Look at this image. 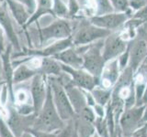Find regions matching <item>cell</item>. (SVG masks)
<instances>
[{
	"instance_id": "cell-1",
	"label": "cell",
	"mask_w": 147,
	"mask_h": 137,
	"mask_svg": "<svg viewBox=\"0 0 147 137\" xmlns=\"http://www.w3.org/2000/svg\"><path fill=\"white\" fill-rule=\"evenodd\" d=\"M48 83V82H47ZM65 122L59 116L58 112L53 103L52 90L48 84L47 96L40 112L35 118L34 124L32 128L35 130L43 132H57L65 125Z\"/></svg>"
},
{
	"instance_id": "cell-2",
	"label": "cell",
	"mask_w": 147,
	"mask_h": 137,
	"mask_svg": "<svg viewBox=\"0 0 147 137\" xmlns=\"http://www.w3.org/2000/svg\"><path fill=\"white\" fill-rule=\"evenodd\" d=\"M47 82L51 87V90H52L53 103L58 112L59 116L64 122L71 120L75 117L76 112L74 111L70 102H69L63 86L60 83L57 77L54 76L47 77Z\"/></svg>"
},
{
	"instance_id": "cell-3",
	"label": "cell",
	"mask_w": 147,
	"mask_h": 137,
	"mask_svg": "<svg viewBox=\"0 0 147 137\" xmlns=\"http://www.w3.org/2000/svg\"><path fill=\"white\" fill-rule=\"evenodd\" d=\"M72 26L70 22L64 18H58L50 25L44 27H38L37 34L40 44L42 46L46 43L52 41H56L60 39H67L72 37Z\"/></svg>"
},
{
	"instance_id": "cell-4",
	"label": "cell",
	"mask_w": 147,
	"mask_h": 137,
	"mask_svg": "<svg viewBox=\"0 0 147 137\" xmlns=\"http://www.w3.org/2000/svg\"><path fill=\"white\" fill-rule=\"evenodd\" d=\"M144 106H133L122 112L119 121L121 137H131L133 132L144 125L142 122Z\"/></svg>"
},
{
	"instance_id": "cell-5",
	"label": "cell",
	"mask_w": 147,
	"mask_h": 137,
	"mask_svg": "<svg viewBox=\"0 0 147 137\" xmlns=\"http://www.w3.org/2000/svg\"><path fill=\"white\" fill-rule=\"evenodd\" d=\"M110 34V31L96 27L91 22L82 23L76 34L72 37L74 46L91 45L95 41L102 39Z\"/></svg>"
},
{
	"instance_id": "cell-6",
	"label": "cell",
	"mask_w": 147,
	"mask_h": 137,
	"mask_svg": "<svg viewBox=\"0 0 147 137\" xmlns=\"http://www.w3.org/2000/svg\"><path fill=\"white\" fill-rule=\"evenodd\" d=\"M102 47L103 44H92L86 49V51L82 55V68H84L91 75L98 79H100L101 73L106 64L102 55Z\"/></svg>"
},
{
	"instance_id": "cell-7",
	"label": "cell",
	"mask_w": 147,
	"mask_h": 137,
	"mask_svg": "<svg viewBox=\"0 0 147 137\" xmlns=\"http://www.w3.org/2000/svg\"><path fill=\"white\" fill-rule=\"evenodd\" d=\"M9 104L7 105L8 111V117L6 120L7 125L16 137H20L24 132L28 129L32 128L35 122L36 115L34 113L30 115H23L17 111V109L12 102H8Z\"/></svg>"
},
{
	"instance_id": "cell-8",
	"label": "cell",
	"mask_w": 147,
	"mask_h": 137,
	"mask_svg": "<svg viewBox=\"0 0 147 137\" xmlns=\"http://www.w3.org/2000/svg\"><path fill=\"white\" fill-rule=\"evenodd\" d=\"M47 77L38 73L30 80V92L31 96L34 114L37 116L42 108L47 96Z\"/></svg>"
},
{
	"instance_id": "cell-9",
	"label": "cell",
	"mask_w": 147,
	"mask_h": 137,
	"mask_svg": "<svg viewBox=\"0 0 147 137\" xmlns=\"http://www.w3.org/2000/svg\"><path fill=\"white\" fill-rule=\"evenodd\" d=\"M62 68L63 71L70 75L72 83L82 90L91 91L95 87L100 84V79L91 75L84 68H75L63 64H62Z\"/></svg>"
},
{
	"instance_id": "cell-10",
	"label": "cell",
	"mask_w": 147,
	"mask_h": 137,
	"mask_svg": "<svg viewBox=\"0 0 147 137\" xmlns=\"http://www.w3.org/2000/svg\"><path fill=\"white\" fill-rule=\"evenodd\" d=\"M0 27L5 31L8 43H10L13 47V51H20L22 49L20 47L18 37L14 27V22L11 18V15L7 7L6 3L0 1Z\"/></svg>"
},
{
	"instance_id": "cell-11",
	"label": "cell",
	"mask_w": 147,
	"mask_h": 137,
	"mask_svg": "<svg viewBox=\"0 0 147 137\" xmlns=\"http://www.w3.org/2000/svg\"><path fill=\"white\" fill-rule=\"evenodd\" d=\"M127 49L126 41L121 39L118 34H109L102 47V55L104 61L108 62L109 61L117 59Z\"/></svg>"
},
{
	"instance_id": "cell-12",
	"label": "cell",
	"mask_w": 147,
	"mask_h": 137,
	"mask_svg": "<svg viewBox=\"0 0 147 137\" xmlns=\"http://www.w3.org/2000/svg\"><path fill=\"white\" fill-rule=\"evenodd\" d=\"M127 21V15L125 12L107 13L103 15L94 16L90 18V22L96 27L108 30H111L121 27Z\"/></svg>"
},
{
	"instance_id": "cell-13",
	"label": "cell",
	"mask_w": 147,
	"mask_h": 137,
	"mask_svg": "<svg viewBox=\"0 0 147 137\" xmlns=\"http://www.w3.org/2000/svg\"><path fill=\"white\" fill-rule=\"evenodd\" d=\"M18 62L12 61V65L14 67L13 72V85H18L23 82L30 80L39 71L32 67L30 62L28 61V58L18 59Z\"/></svg>"
},
{
	"instance_id": "cell-14",
	"label": "cell",
	"mask_w": 147,
	"mask_h": 137,
	"mask_svg": "<svg viewBox=\"0 0 147 137\" xmlns=\"http://www.w3.org/2000/svg\"><path fill=\"white\" fill-rule=\"evenodd\" d=\"M119 72H121V70H119L117 59L106 62L100 76L99 86L105 89L112 90L121 75Z\"/></svg>"
},
{
	"instance_id": "cell-15",
	"label": "cell",
	"mask_w": 147,
	"mask_h": 137,
	"mask_svg": "<svg viewBox=\"0 0 147 137\" xmlns=\"http://www.w3.org/2000/svg\"><path fill=\"white\" fill-rule=\"evenodd\" d=\"M147 56V43L145 39H138L131 44L130 48V67L133 72H136L142 61Z\"/></svg>"
},
{
	"instance_id": "cell-16",
	"label": "cell",
	"mask_w": 147,
	"mask_h": 137,
	"mask_svg": "<svg viewBox=\"0 0 147 137\" xmlns=\"http://www.w3.org/2000/svg\"><path fill=\"white\" fill-rule=\"evenodd\" d=\"M53 58L57 59L59 62H61L63 65L75 68H82L83 66L82 55L77 51L76 48H73V46L63 50L62 52L56 54Z\"/></svg>"
},
{
	"instance_id": "cell-17",
	"label": "cell",
	"mask_w": 147,
	"mask_h": 137,
	"mask_svg": "<svg viewBox=\"0 0 147 137\" xmlns=\"http://www.w3.org/2000/svg\"><path fill=\"white\" fill-rule=\"evenodd\" d=\"M4 1L13 19L16 21L18 26L24 27L30 17V14L28 11L27 7L23 4L18 2L17 0H4Z\"/></svg>"
},
{
	"instance_id": "cell-18",
	"label": "cell",
	"mask_w": 147,
	"mask_h": 137,
	"mask_svg": "<svg viewBox=\"0 0 147 137\" xmlns=\"http://www.w3.org/2000/svg\"><path fill=\"white\" fill-rule=\"evenodd\" d=\"M63 88L66 91L69 102H70L76 114L79 113L83 109L88 106L86 104L85 94L82 89L78 88L74 84H69L67 86H64Z\"/></svg>"
},
{
	"instance_id": "cell-19",
	"label": "cell",
	"mask_w": 147,
	"mask_h": 137,
	"mask_svg": "<svg viewBox=\"0 0 147 137\" xmlns=\"http://www.w3.org/2000/svg\"><path fill=\"white\" fill-rule=\"evenodd\" d=\"M39 72L46 77L54 76L58 77L63 72L62 68V64L57 59L53 57L41 58L40 66Z\"/></svg>"
},
{
	"instance_id": "cell-20",
	"label": "cell",
	"mask_w": 147,
	"mask_h": 137,
	"mask_svg": "<svg viewBox=\"0 0 147 137\" xmlns=\"http://www.w3.org/2000/svg\"><path fill=\"white\" fill-rule=\"evenodd\" d=\"M53 6V0H36V9L34 13L30 16V19L28 20L27 24L24 26L23 29L27 30V29L30 26H31L33 23H37L40 18L47 14L53 15L52 11Z\"/></svg>"
},
{
	"instance_id": "cell-21",
	"label": "cell",
	"mask_w": 147,
	"mask_h": 137,
	"mask_svg": "<svg viewBox=\"0 0 147 137\" xmlns=\"http://www.w3.org/2000/svg\"><path fill=\"white\" fill-rule=\"evenodd\" d=\"M75 122L78 137H93L96 134L94 122L86 121L76 115H75Z\"/></svg>"
},
{
	"instance_id": "cell-22",
	"label": "cell",
	"mask_w": 147,
	"mask_h": 137,
	"mask_svg": "<svg viewBox=\"0 0 147 137\" xmlns=\"http://www.w3.org/2000/svg\"><path fill=\"white\" fill-rule=\"evenodd\" d=\"M111 91L112 90L105 89L98 85L91 90V93L93 95L96 104L106 107V105L110 102V99H111Z\"/></svg>"
},
{
	"instance_id": "cell-23",
	"label": "cell",
	"mask_w": 147,
	"mask_h": 137,
	"mask_svg": "<svg viewBox=\"0 0 147 137\" xmlns=\"http://www.w3.org/2000/svg\"><path fill=\"white\" fill-rule=\"evenodd\" d=\"M57 137H78L76 128L75 117L65 122L61 130L57 131Z\"/></svg>"
},
{
	"instance_id": "cell-24",
	"label": "cell",
	"mask_w": 147,
	"mask_h": 137,
	"mask_svg": "<svg viewBox=\"0 0 147 137\" xmlns=\"http://www.w3.org/2000/svg\"><path fill=\"white\" fill-rule=\"evenodd\" d=\"M94 125H95L96 132L98 136H100V137H110L106 117L96 116L95 119V122H94Z\"/></svg>"
},
{
	"instance_id": "cell-25",
	"label": "cell",
	"mask_w": 147,
	"mask_h": 137,
	"mask_svg": "<svg viewBox=\"0 0 147 137\" xmlns=\"http://www.w3.org/2000/svg\"><path fill=\"white\" fill-rule=\"evenodd\" d=\"M53 16L58 18H63L68 16V7L63 0H53Z\"/></svg>"
},
{
	"instance_id": "cell-26",
	"label": "cell",
	"mask_w": 147,
	"mask_h": 137,
	"mask_svg": "<svg viewBox=\"0 0 147 137\" xmlns=\"http://www.w3.org/2000/svg\"><path fill=\"white\" fill-rule=\"evenodd\" d=\"M76 115L82 118V119H84L86 121L91 122H94L95 119L96 117L93 107H90V106H86V108L83 109L79 113L76 114Z\"/></svg>"
},
{
	"instance_id": "cell-27",
	"label": "cell",
	"mask_w": 147,
	"mask_h": 137,
	"mask_svg": "<svg viewBox=\"0 0 147 137\" xmlns=\"http://www.w3.org/2000/svg\"><path fill=\"white\" fill-rule=\"evenodd\" d=\"M117 59L119 70L121 71L124 70L129 65V61H130V49H126L125 51L119 55Z\"/></svg>"
},
{
	"instance_id": "cell-28",
	"label": "cell",
	"mask_w": 147,
	"mask_h": 137,
	"mask_svg": "<svg viewBox=\"0 0 147 137\" xmlns=\"http://www.w3.org/2000/svg\"><path fill=\"white\" fill-rule=\"evenodd\" d=\"M116 12H125L129 8V0H109Z\"/></svg>"
},
{
	"instance_id": "cell-29",
	"label": "cell",
	"mask_w": 147,
	"mask_h": 137,
	"mask_svg": "<svg viewBox=\"0 0 147 137\" xmlns=\"http://www.w3.org/2000/svg\"><path fill=\"white\" fill-rule=\"evenodd\" d=\"M0 137H16L7 125L6 120L0 115Z\"/></svg>"
},
{
	"instance_id": "cell-30",
	"label": "cell",
	"mask_w": 147,
	"mask_h": 137,
	"mask_svg": "<svg viewBox=\"0 0 147 137\" xmlns=\"http://www.w3.org/2000/svg\"><path fill=\"white\" fill-rule=\"evenodd\" d=\"M27 131L33 134L34 137H57V132H43V131L35 130L33 128H30Z\"/></svg>"
},
{
	"instance_id": "cell-31",
	"label": "cell",
	"mask_w": 147,
	"mask_h": 137,
	"mask_svg": "<svg viewBox=\"0 0 147 137\" xmlns=\"http://www.w3.org/2000/svg\"><path fill=\"white\" fill-rule=\"evenodd\" d=\"M17 1L24 5L28 11L30 12V16L34 13L36 9V0H17Z\"/></svg>"
},
{
	"instance_id": "cell-32",
	"label": "cell",
	"mask_w": 147,
	"mask_h": 137,
	"mask_svg": "<svg viewBox=\"0 0 147 137\" xmlns=\"http://www.w3.org/2000/svg\"><path fill=\"white\" fill-rule=\"evenodd\" d=\"M129 7H131L134 10H139L145 7V2L144 0H129Z\"/></svg>"
},
{
	"instance_id": "cell-33",
	"label": "cell",
	"mask_w": 147,
	"mask_h": 137,
	"mask_svg": "<svg viewBox=\"0 0 147 137\" xmlns=\"http://www.w3.org/2000/svg\"><path fill=\"white\" fill-rule=\"evenodd\" d=\"M6 39H7V37H6V34H5V31L3 30L2 27H0V54H2L7 48V43L6 42Z\"/></svg>"
},
{
	"instance_id": "cell-34",
	"label": "cell",
	"mask_w": 147,
	"mask_h": 137,
	"mask_svg": "<svg viewBox=\"0 0 147 137\" xmlns=\"http://www.w3.org/2000/svg\"><path fill=\"white\" fill-rule=\"evenodd\" d=\"M78 10V5L76 0H69L68 5V16H74Z\"/></svg>"
},
{
	"instance_id": "cell-35",
	"label": "cell",
	"mask_w": 147,
	"mask_h": 137,
	"mask_svg": "<svg viewBox=\"0 0 147 137\" xmlns=\"http://www.w3.org/2000/svg\"><path fill=\"white\" fill-rule=\"evenodd\" d=\"M134 18H137V19H140L142 21H144L145 19H147V7H144L142 8L137 10Z\"/></svg>"
},
{
	"instance_id": "cell-36",
	"label": "cell",
	"mask_w": 147,
	"mask_h": 137,
	"mask_svg": "<svg viewBox=\"0 0 147 137\" xmlns=\"http://www.w3.org/2000/svg\"><path fill=\"white\" fill-rule=\"evenodd\" d=\"M83 91H84V94H85L86 104L90 107H94V105L96 104V102H95V99L93 97V95H92V93H91V91L85 90H83Z\"/></svg>"
},
{
	"instance_id": "cell-37",
	"label": "cell",
	"mask_w": 147,
	"mask_h": 137,
	"mask_svg": "<svg viewBox=\"0 0 147 137\" xmlns=\"http://www.w3.org/2000/svg\"><path fill=\"white\" fill-rule=\"evenodd\" d=\"M131 137H147V123L133 132Z\"/></svg>"
},
{
	"instance_id": "cell-38",
	"label": "cell",
	"mask_w": 147,
	"mask_h": 137,
	"mask_svg": "<svg viewBox=\"0 0 147 137\" xmlns=\"http://www.w3.org/2000/svg\"><path fill=\"white\" fill-rule=\"evenodd\" d=\"M94 111H95V113L96 116H99V117H105V114H106V110H105V107L101 106L99 104H95L94 105Z\"/></svg>"
},
{
	"instance_id": "cell-39",
	"label": "cell",
	"mask_w": 147,
	"mask_h": 137,
	"mask_svg": "<svg viewBox=\"0 0 147 137\" xmlns=\"http://www.w3.org/2000/svg\"><path fill=\"white\" fill-rule=\"evenodd\" d=\"M137 71H138V73L142 74L145 77L147 76V56L145 57V59L141 63V65L139 66V68H138Z\"/></svg>"
},
{
	"instance_id": "cell-40",
	"label": "cell",
	"mask_w": 147,
	"mask_h": 137,
	"mask_svg": "<svg viewBox=\"0 0 147 137\" xmlns=\"http://www.w3.org/2000/svg\"><path fill=\"white\" fill-rule=\"evenodd\" d=\"M142 123H144V124H146V123H147V104L144 106V112H142Z\"/></svg>"
},
{
	"instance_id": "cell-41",
	"label": "cell",
	"mask_w": 147,
	"mask_h": 137,
	"mask_svg": "<svg viewBox=\"0 0 147 137\" xmlns=\"http://www.w3.org/2000/svg\"><path fill=\"white\" fill-rule=\"evenodd\" d=\"M147 104V85H146V88L144 92V95H142V98L141 100V105H146Z\"/></svg>"
},
{
	"instance_id": "cell-42",
	"label": "cell",
	"mask_w": 147,
	"mask_h": 137,
	"mask_svg": "<svg viewBox=\"0 0 147 137\" xmlns=\"http://www.w3.org/2000/svg\"><path fill=\"white\" fill-rule=\"evenodd\" d=\"M20 137H34V136H33V134H30V132L26 131V132H23L22 135H21Z\"/></svg>"
},
{
	"instance_id": "cell-43",
	"label": "cell",
	"mask_w": 147,
	"mask_h": 137,
	"mask_svg": "<svg viewBox=\"0 0 147 137\" xmlns=\"http://www.w3.org/2000/svg\"><path fill=\"white\" fill-rule=\"evenodd\" d=\"M2 59L1 57H0V74H2Z\"/></svg>"
},
{
	"instance_id": "cell-44",
	"label": "cell",
	"mask_w": 147,
	"mask_h": 137,
	"mask_svg": "<svg viewBox=\"0 0 147 137\" xmlns=\"http://www.w3.org/2000/svg\"><path fill=\"white\" fill-rule=\"evenodd\" d=\"M5 82H4V79H3V77H2V74H0V84H4Z\"/></svg>"
},
{
	"instance_id": "cell-45",
	"label": "cell",
	"mask_w": 147,
	"mask_h": 137,
	"mask_svg": "<svg viewBox=\"0 0 147 137\" xmlns=\"http://www.w3.org/2000/svg\"><path fill=\"white\" fill-rule=\"evenodd\" d=\"M93 137H100V136H98V134H96H96H94V136H93Z\"/></svg>"
},
{
	"instance_id": "cell-46",
	"label": "cell",
	"mask_w": 147,
	"mask_h": 137,
	"mask_svg": "<svg viewBox=\"0 0 147 137\" xmlns=\"http://www.w3.org/2000/svg\"><path fill=\"white\" fill-rule=\"evenodd\" d=\"M119 134H121V132H119ZM119 134H116V135H114L113 137H119Z\"/></svg>"
},
{
	"instance_id": "cell-47",
	"label": "cell",
	"mask_w": 147,
	"mask_h": 137,
	"mask_svg": "<svg viewBox=\"0 0 147 137\" xmlns=\"http://www.w3.org/2000/svg\"><path fill=\"white\" fill-rule=\"evenodd\" d=\"M0 1H1V2H4V0H0Z\"/></svg>"
},
{
	"instance_id": "cell-48",
	"label": "cell",
	"mask_w": 147,
	"mask_h": 137,
	"mask_svg": "<svg viewBox=\"0 0 147 137\" xmlns=\"http://www.w3.org/2000/svg\"><path fill=\"white\" fill-rule=\"evenodd\" d=\"M145 41H146V43H147V40H145Z\"/></svg>"
}]
</instances>
